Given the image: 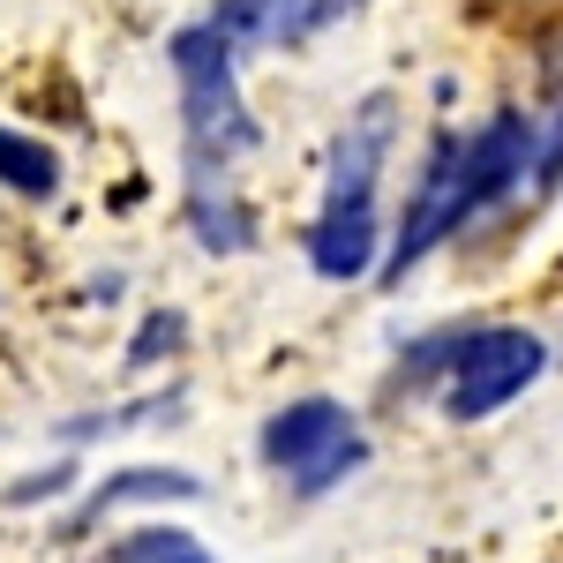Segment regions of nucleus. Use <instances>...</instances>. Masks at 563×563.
<instances>
[{"label": "nucleus", "mask_w": 563, "mask_h": 563, "mask_svg": "<svg viewBox=\"0 0 563 563\" xmlns=\"http://www.w3.org/2000/svg\"><path fill=\"white\" fill-rule=\"evenodd\" d=\"M390 135H398V106L384 90L353 106V121L331 143V174H323V211L308 225V263L316 278H368L384 271V218H376V180H384L390 158Z\"/></svg>", "instance_id": "7ed1b4c3"}, {"label": "nucleus", "mask_w": 563, "mask_h": 563, "mask_svg": "<svg viewBox=\"0 0 563 563\" xmlns=\"http://www.w3.org/2000/svg\"><path fill=\"white\" fill-rule=\"evenodd\" d=\"M346 8L353 0H218L203 23H211L233 53H278V45L323 38Z\"/></svg>", "instance_id": "423d86ee"}, {"label": "nucleus", "mask_w": 563, "mask_h": 563, "mask_svg": "<svg viewBox=\"0 0 563 563\" xmlns=\"http://www.w3.org/2000/svg\"><path fill=\"white\" fill-rule=\"evenodd\" d=\"M180 339H188V323H180L174 308H151V316H143V331L129 339V368H158Z\"/></svg>", "instance_id": "9d476101"}, {"label": "nucleus", "mask_w": 563, "mask_h": 563, "mask_svg": "<svg viewBox=\"0 0 563 563\" xmlns=\"http://www.w3.org/2000/svg\"><path fill=\"white\" fill-rule=\"evenodd\" d=\"M533 151H541V135H533V113H496V121H481L474 135H443L429 151V166L413 180V203L398 218V233H390L384 249V286H398L413 263H429L451 233H466L474 218H488L496 203H511L526 196V174H533Z\"/></svg>", "instance_id": "f03ea898"}, {"label": "nucleus", "mask_w": 563, "mask_h": 563, "mask_svg": "<svg viewBox=\"0 0 563 563\" xmlns=\"http://www.w3.org/2000/svg\"><path fill=\"white\" fill-rule=\"evenodd\" d=\"M549 368V346L519 331V323H488V331H466L459 353H451V384H443V406L459 421H488L519 398L533 376Z\"/></svg>", "instance_id": "39448f33"}, {"label": "nucleus", "mask_w": 563, "mask_h": 563, "mask_svg": "<svg viewBox=\"0 0 563 563\" xmlns=\"http://www.w3.org/2000/svg\"><path fill=\"white\" fill-rule=\"evenodd\" d=\"M263 459L294 481L301 496H323L368 459V435L339 398H294L263 421Z\"/></svg>", "instance_id": "20e7f679"}, {"label": "nucleus", "mask_w": 563, "mask_h": 563, "mask_svg": "<svg viewBox=\"0 0 563 563\" xmlns=\"http://www.w3.org/2000/svg\"><path fill=\"white\" fill-rule=\"evenodd\" d=\"M166 496H203V481L196 474H174V466H129V474L98 481L84 496V511H76V526L106 519V511H121V504H166Z\"/></svg>", "instance_id": "0eeeda50"}, {"label": "nucleus", "mask_w": 563, "mask_h": 563, "mask_svg": "<svg viewBox=\"0 0 563 563\" xmlns=\"http://www.w3.org/2000/svg\"><path fill=\"white\" fill-rule=\"evenodd\" d=\"M180 84V166H188V225L211 256H233L256 241V218L241 203V158L256 151V121L241 98V53L211 23H180L166 38Z\"/></svg>", "instance_id": "f257e3e1"}, {"label": "nucleus", "mask_w": 563, "mask_h": 563, "mask_svg": "<svg viewBox=\"0 0 563 563\" xmlns=\"http://www.w3.org/2000/svg\"><path fill=\"white\" fill-rule=\"evenodd\" d=\"M113 563H211V549L196 533H180V526H143L135 541L113 549Z\"/></svg>", "instance_id": "1a4fd4ad"}, {"label": "nucleus", "mask_w": 563, "mask_h": 563, "mask_svg": "<svg viewBox=\"0 0 563 563\" xmlns=\"http://www.w3.org/2000/svg\"><path fill=\"white\" fill-rule=\"evenodd\" d=\"M533 135H541V151H533V174L541 180H563V98L549 113H533Z\"/></svg>", "instance_id": "9b49d317"}, {"label": "nucleus", "mask_w": 563, "mask_h": 563, "mask_svg": "<svg viewBox=\"0 0 563 563\" xmlns=\"http://www.w3.org/2000/svg\"><path fill=\"white\" fill-rule=\"evenodd\" d=\"M0 188H15V196L45 203V196H60V158L45 151L38 135L0 129Z\"/></svg>", "instance_id": "6e6552de"}]
</instances>
